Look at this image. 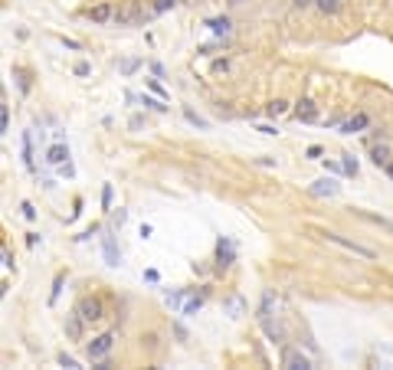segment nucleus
<instances>
[{
	"label": "nucleus",
	"instance_id": "f257e3e1",
	"mask_svg": "<svg viewBox=\"0 0 393 370\" xmlns=\"http://www.w3.org/2000/svg\"><path fill=\"white\" fill-rule=\"evenodd\" d=\"M111 348H115V334H102V338H95L86 348V354H88V360H102Z\"/></svg>",
	"mask_w": 393,
	"mask_h": 370
},
{
	"label": "nucleus",
	"instance_id": "f03ea898",
	"mask_svg": "<svg viewBox=\"0 0 393 370\" xmlns=\"http://www.w3.org/2000/svg\"><path fill=\"white\" fill-rule=\"evenodd\" d=\"M79 318L82 321H98L102 318V302L98 298H82L79 302Z\"/></svg>",
	"mask_w": 393,
	"mask_h": 370
},
{
	"label": "nucleus",
	"instance_id": "7ed1b4c3",
	"mask_svg": "<svg viewBox=\"0 0 393 370\" xmlns=\"http://www.w3.org/2000/svg\"><path fill=\"white\" fill-rule=\"evenodd\" d=\"M328 242H338V246H344V249L357 252V256H364V259H373V249H367V246H357V242L344 239V236H338V233H328Z\"/></svg>",
	"mask_w": 393,
	"mask_h": 370
},
{
	"label": "nucleus",
	"instance_id": "20e7f679",
	"mask_svg": "<svg viewBox=\"0 0 393 370\" xmlns=\"http://www.w3.org/2000/svg\"><path fill=\"white\" fill-rule=\"evenodd\" d=\"M367 125H371V118L360 111V115H354L350 121H344V125H341V131H344V134H354V131H364Z\"/></svg>",
	"mask_w": 393,
	"mask_h": 370
},
{
	"label": "nucleus",
	"instance_id": "39448f33",
	"mask_svg": "<svg viewBox=\"0 0 393 370\" xmlns=\"http://www.w3.org/2000/svg\"><path fill=\"white\" fill-rule=\"evenodd\" d=\"M295 115H298L302 121H318V105H315V102H298Z\"/></svg>",
	"mask_w": 393,
	"mask_h": 370
},
{
	"label": "nucleus",
	"instance_id": "423d86ee",
	"mask_svg": "<svg viewBox=\"0 0 393 370\" xmlns=\"http://www.w3.org/2000/svg\"><path fill=\"white\" fill-rule=\"evenodd\" d=\"M285 367L305 370V367H308V357H302V354H295V350H285Z\"/></svg>",
	"mask_w": 393,
	"mask_h": 370
},
{
	"label": "nucleus",
	"instance_id": "0eeeda50",
	"mask_svg": "<svg viewBox=\"0 0 393 370\" xmlns=\"http://www.w3.org/2000/svg\"><path fill=\"white\" fill-rule=\"evenodd\" d=\"M88 17H92L95 23H105V20L111 17V7H109V3H98V7H92V10H88Z\"/></svg>",
	"mask_w": 393,
	"mask_h": 370
},
{
	"label": "nucleus",
	"instance_id": "6e6552de",
	"mask_svg": "<svg viewBox=\"0 0 393 370\" xmlns=\"http://www.w3.org/2000/svg\"><path fill=\"white\" fill-rule=\"evenodd\" d=\"M66 157H69V151H66L63 144H53V148H49V157H46V161H49V164H63Z\"/></svg>",
	"mask_w": 393,
	"mask_h": 370
},
{
	"label": "nucleus",
	"instance_id": "1a4fd4ad",
	"mask_svg": "<svg viewBox=\"0 0 393 370\" xmlns=\"http://www.w3.org/2000/svg\"><path fill=\"white\" fill-rule=\"evenodd\" d=\"M315 194H328V196H334V194H338V187L331 184V180H318V187H315Z\"/></svg>",
	"mask_w": 393,
	"mask_h": 370
},
{
	"label": "nucleus",
	"instance_id": "9d476101",
	"mask_svg": "<svg viewBox=\"0 0 393 370\" xmlns=\"http://www.w3.org/2000/svg\"><path fill=\"white\" fill-rule=\"evenodd\" d=\"M390 157H387V148H373V164L380 167V164H387Z\"/></svg>",
	"mask_w": 393,
	"mask_h": 370
},
{
	"label": "nucleus",
	"instance_id": "9b49d317",
	"mask_svg": "<svg viewBox=\"0 0 393 370\" xmlns=\"http://www.w3.org/2000/svg\"><path fill=\"white\" fill-rule=\"evenodd\" d=\"M105 252H109V262L118 265V256H115V246H111V236H105Z\"/></svg>",
	"mask_w": 393,
	"mask_h": 370
},
{
	"label": "nucleus",
	"instance_id": "f8f14e48",
	"mask_svg": "<svg viewBox=\"0 0 393 370\" xmlns=\"http://www.w3.org/2000/svg\"><path fill=\"white\" fill-rule=\"evenodd\" d=\"M210 30H213V33H226L229 30V20H210Z\"/></svg>",
	"mask_w": 393,
	"mask_h": 370
},
{
	"label": "nucleus",
	"instance_id": "ddd939ff",
	"mask_svg": "<svg viewBox=\"0 0 393 370\" xmlns=\"http://www.w3.org/2000/svg\"><path fill=\"white\" fill-rule=\"evenodd\" d=\"M102 203H105V210L111 207V187L109 184H105V190H102Z\"/></svg>",
	"mask_w": 393,
	"mask_h": 370
},
{
	"label": "nucleus",
	"instance_id": "4468645a",
	"mask_svg": "<svg viewBox=\"0 0 393 370\" xmlns=\"http://www.w3.org/2000/svg\"><path fill=\"white\" fill-rule=\"evenodd\" d=\"M285 111V102H272V105H269V115H282Z\"/></svg>",
	"mask_w": 393,
	"mask_h": 370
},
{
	"label": "nucleus",
	"instance_id": "2eb2a0df",
	"mask_svg": "<svg viewBox=\"0 0 393 370\" xmlns=\"http://www.w3.org/2000/svg\"><path fill=\"white\" fill-rule=\"evenodd\" d=\"M196 308H200V298H194V302H187V308H184V315H194Z\"/></svg>",
	"mask_w": 393,
	"mask_h": 370
},
{
	"label": "nucleus",
	"instance_id": "dca6fc26",
	"mask_svg": "<svg viewBox=\"0 0 393 370\" xmlns=\"http://www.w3.org/2000/svg\"><path fill=\"white\" fill-rule=\"evenodd\" d=\"M321 3V10H338V0H318Z\"/></svg>",
	"mask_w": 393,
	"mask_h": 370
},
{
	"label": "nucleus",
	"instance_id": "f3484780",
	"mask_svg": "<svg viewBox=\"0 0 393 370\" xmlns=\"http://www.w3.org/2000/svg\"><path fill=\"white\" fill-rule=\"evenodd\" d=\"M167 7H174V0H157L154 3V10H167Z\"/></svg>",
	"mask_w": 393,
	"mask_h": 370
},
{
	"label": "nucleus",
	"instance_id": "a211bd4d",
	"mask_svg": "<svg viewBox=\"0 0 393 370\" xmlns=\"http://www.w3.org/2000/svg\"><path fill=\"white\" fill-rule=\"evenodd\" d=\"M59 364H63V367H79L76 360H72V357H66V354H63V357H59Z\"/></svg>",
	"mask_w": 393,
	"mask_h": 370
},
{
	"label": "nucleus",
	"instance_id": "6ab92c4d",
	"mask_svg": "<svg viewBox=\"0 0 393 370\" xmlns=\"http://www.w3.org/2000/svg\"><path fill=\"white\" fill-rule=\"evenodd\" d=\"M383 167H387V174L393 177V161H387V164H383Z\"/></svg>",
	"mask_w": 393,
	"mask_h": 370
}]
</instances>
